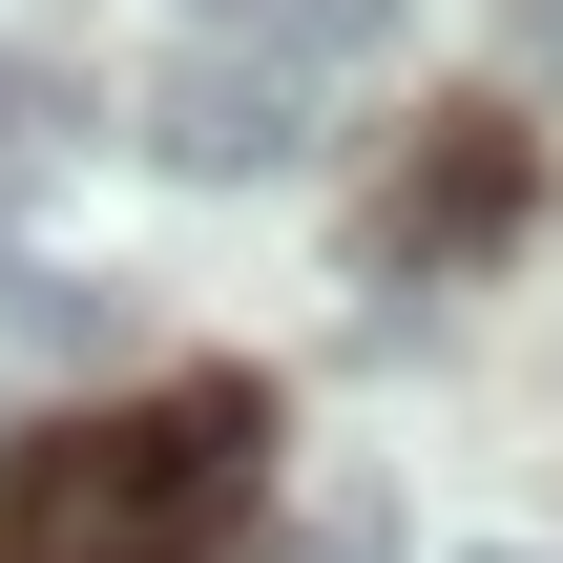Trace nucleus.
<instances>
[{"label": "nucleus", "instance_id": "obj_7", "mask_svg": "<svg viewBox=\"0 0 563 563\" xmlns=\"http://www.w3.org/2000/svg\"><path fill=\"white\" fill-rule=\"evenodd\" d=\"M292 563H376V501H334V522H313V543H292Z\"/></svg>", "mask_w": 563, "mask_h": 563}, {"label": "nucleus", "instance_id": "obj_3", "mask_svg": "<svg viewBox=\"0 0 563 563\" xmlns=\"http://www.w3.org/2000/svg\"><path fill=\"white\" fill-rule=\"evenodd\" d=\"M501 230H522V146H501V125H460V146L397 188V251H501Z\"/></svg>", "mask_w": 563, "mask_h": 563}, {"label": "nucleus", "instance_id": "obj_1", "mask_svg": "<svg viewBox=\"0 0 563 563\" xmlns=\"http://www.w3.org/2000/svg\"><path fill=\"white\" fill-rule=\"evenodd\" d=\"M251 460H272L251 376H188L146 418H84V439L21 460V563H209V522H230Z\"/></svg>", "mask_w": 563, "mask_h": 563}, {"label": "nucleus", "instance_id": "obj_5", "mask_svg": "<svg viewBox=\"0 0 563 563\" xmlns=\"http://www.w3.org/2000/svg\"><path fill=\"white\" fill-rule=\"evenodd\" d=\"M209 42H272V63H376L397 0H209Z\"/></svg>", "mask_w": 563, "mask_h": 563}, {"label": "nucleus", "instance_id": "obj_8", "mask_svg": "<svg viewBox=\"0 0 563 563\" xmlns=\"http://www.w3.org/2000/svg\"><path fill=\"white\" fill-rule=\"evenodd\" d=\"M460 563H563V543H460Z\"/></svg>", "mask_w": 563, "mask_h": 563}, {"label": "nucleus", "instance_id": "obj_4", "mask_svg": "<svg viewBox=\"0 0 563 563\" xmlns=\"http://www.w3.org/2000/svg\"><path fill=\"white\" fill-rule=\"evenodd\" d=\"M0 355H125V272H63V251H0Z\"/></svg>", "mask_w": 563, "mask_h": 563}, {"label": "nucleus", "instance_id": "obj_6", "mask_svg": "<svg viewBox=\"0 0 563 563\" xmlns=\"http://www.w3.org/2000/svg\"><path fill=\"white\" fill-rule=\"evenodd\" d=\"M63 125H84V84H63V63H21V42H0V188H21V167H42V146H63Z\"/></svg>", "mask_w": 563, "mask_h": 563}, {"label": "nucleus", "instance_id": "obj_9", "mask_svg": "<svg viewBox=\"0 0 563 563\" xmlns=\"http://www.w3.org/2000/svg\"><path fill=\"white\" fill-rule=\"evenodd\" d=\"M522 21H543V42H563V0H522Z\"/></svg>", "mask_w": 563, "mask_h": 563}, {"label": "nucleus", "instance_id": "obj_2", "mask_svg": "<svg viewBox=\"0 0 563 563\" xmlns=\"http://www.w3.org/2000/svg\"><path fill=\"white\" fill-rule=\"evenodd\" d=\"M146 146H167L188 188H272V167H313V63H272V42H188V63L146 84Z\"/></svg>", "mask_w": 563, "mask_h": 563}]
</instances>
